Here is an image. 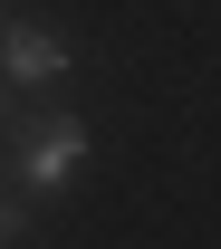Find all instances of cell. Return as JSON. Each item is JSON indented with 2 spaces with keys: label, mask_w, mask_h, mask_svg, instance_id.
<instances>
[{
  "label": "cell",
  "mask_w": 221,
  "mask_h": 249,
  "mask_svg": "<svg viewBox=\"0 0 221 249\" xmlns=\"http://www.w3.org/2000/svg\"><path fill=\"white\" fill-rule=\"evenodd\" d=\"M87 163V115H10L0 134V192H58L67 173Z\"/></svg>",
  "instance_id": "6da1fadb"
},
{
  "label": "cell",
  "mask_w": 221,
  "mask_h": 249,
  "mask_svg": "<svg viewBox=\"0 0 221 249\" xmlns=\"http://www.w3.org/2000/svg\"><path fill=\"white\" fill-rule=\"evenodd\" d=\"M67 67H77V48H67L48 19H20V10H0V87H58Z\"/></svg>",
  "instance_id": "7a4b0ae2"
},
{
  "label": "cell",
  "mask_w": 221,
  "mask_h": 249,
  "mask_svg": "<svg viewBox=\"0 0 221 249\" xmlns=\"http://www.w3.org/2000/svg\"><path fill=\"white\" fill-rule=\"evenodd\" d=\"M29 230H39V220H29V201H20V192H0V249H20Z\"/></svg>",
  "instance_id": "3957f363"
},
{
  "label": "cell",
  "mask_w": 221,
  "mask_h": 249,
  "mask_svg": "<svg viewBox=\"0 0 221 249\" xmlns=\"http://www.w3.org/2000/svg\"><path fill=\"white\" fill-rule=\"evenodd\" d=\"M0 134H10V87H0Z\"/></svg>",
  "instance_id": "277c9868"
},
{
  "label": "cell",
  "mask_w": 221,
  "mask_h": 249,
  "mask_svg": "<svg viewBox=\"0 0 221 249\" xmlns=\"http://www.w3.org/2000/svg\"><path fill=\"white\" fill-rule=\"evenodd\" d=\"M0 10H10V0H0Z\"/></svg>",
  "instance_id": "5b68a950"
}]
</instances>
